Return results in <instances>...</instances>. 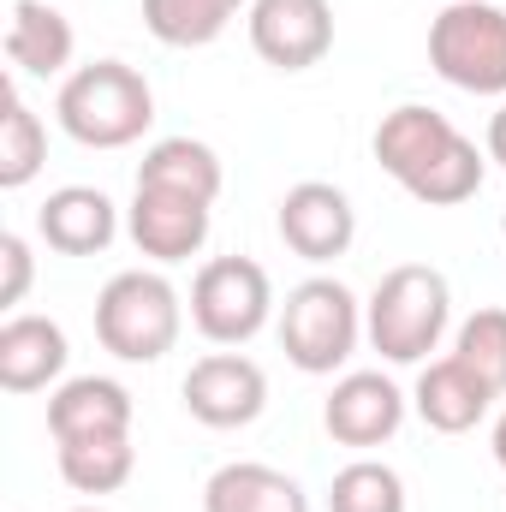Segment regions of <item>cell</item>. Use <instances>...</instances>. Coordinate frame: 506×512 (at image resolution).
<instances>
[{"label": "cell", "instance_id": "1", "mask_svg": "<svg viewBox=\"0 0 506 512\" xmlns=\"http://www.w3.org/2000/svg\"><path fill=\"white\" fill-rule=\"evenodd\" d=\"M370 149H376L381 173L423 209L471 203L489 173V149H477L447 114H435L423 102H399L393 114H381Z\"/></svg>", "mask_w": 506, "mask_h": 512}, {"label": "cell", "instance_id": "2", "mask_svg": "<svg viewBox=\"0 0 506 512\" xmlns=\"http://www.w3.org/2000/svg\"><path fill=\"white\" fill-rule=\"evenodd\" d=\"M54 120L84 149H131L155 126V90L126 60H90V66L66 72V84L54 96Z\"/></svg>", "mask_w": 506, "mask_h": 512}, {"label": "cell", "instance_id": "3", "mask_svg": "<svg viewBox=\"0 0 506 512\" xmlns=\"http://www.w3.org/2000/svg\"><path fill=\"white\" fill-rule=\"evenodd\" d=\"M447 328H453V286L429 262L387 268L364 304V334L387 364H429Z\"/></svg>", "mask_w": 506, "mask_h": 512}, {"label": "cell", "instance_id": "4", "mask_svg": "<svg viewBox=\"0 0 506 512\" xmlns=\"http://www.w3.org/2000/svg\"><path fill=\"white\" fill-rule=\"evenodd\" d=\"M179 328H185V304L161 268H126L96 298V340L120 364H161L179 346Z\"/></svg>", "mask_w": 506, "mask_h": 512}, {"label": "cell", "instance_id": "5", "mask_svg": "<svg viewBox=\"0 0 506 512\" xmlns=\"http://www.w3.org/2000/svg\"><path fill=\"white\" fill-rule=\"evenodd\" d=\"M364 340V304L346 280L310 274L280 304V352L304 376H334Z\"/></svg>", "mask_w": 506, "mask_h": 512}, {"label": "cell", "instance_id": "6", "mask_svg": "<svg viewBox=\"0 0 506 512\" xmlns=\"http://www.w3.org/2000/svg\"><path fill=\"white\" fill-rule=\"evenodd\" d=\"M429 66L465 96L506 102V6L495 0H447L429 24Z\"/></svg>", "mask_w": 506, "mask_h": 512}, {"label": "cell", "instance_id": "7", "mask_svg": "<svg viewBox=\"0 0 506 512\" xmlns=\"http://www.w3.org/2000/svg\"><path fill=\"white\" fill-rule=\"evenodd\" d=\"M274 316V280L251 256H215L191 280V322L209 346H245Z\"/></svg>", "mask_w": 506, "mask_h": 512}, {"label": "cell", "instance_id": "8", "mask_svg": "<svg viewBox=\"0 0 506 512\" xmlns=\"http://www.w3.org/2000/svg\"><path fill=\"white\" fill-rule=\"evenodd\" d=\"M251 48L274 72H310L334 54V6L328 0H251L245 12Z\"/></svg>", "mask_w": 506, "mask_h": 512}, {"label": "cell", "instance_id": "9", "mask_svg": "<svg viewBox=\"0 0 506 512\" xmlns=\"http://www.w3.org/2000/svg\"><path fill=\"white\" fill-rule=\"evenodd\" d=\"M185 411L203 429H251L268 411V376L245 352H209L185 370Z\"/></svg>", "mask_w": 506, "mask_h": 512}, {"label": "cell", "instance_id": "10", "mask_svg": "<svg viewBox=\"0 0 506 512\" xmlns=\"http://www.w3.org/2000/svg\"><path fill=\"white\" fill-rule=\"evenodd\" d=\"M274 227H280V239H286L292 256H304V262H334V256L352 251V239H358V209H352V197H346L340 185L304 179V185H292V191L280 197Z\"/></svg>", "mask_w": 506, "mask_h": 512}, {"label": "cell", "instance_id": "11", "mask_svg": "<svg viewBox=\"0 0 506 512\" xmlns=\"http://www.w3.org/2000/svg\"><path fill=\"white\" fill-rule=\"evenodd\" d=\"M209 227H215V203H197V197H179V191H149V185L131 191L126 233H131V245L149 262H161V268L203 251Z\"/></svg>", "mask_w": 506, "mask_h": 512}, {"label": "cell", "instance_id": "12", "mask_svg": "<svg viewBox=\"0 0 506 512\" xmlns=\"http://www.w3.org/2000/svg\"><path fill=\"white\" fill-rule=\"evenodd\" d=\"M405 405H411V399L387 382L381 370H352V376H340L334 393L322 399V429H328L340 447H381V441L399 435Z\"/></svg>", "mask_w": 506, "mask_h": 512}, {"label": "cell", "instance_id": "13", "mask_svg": "<svg viewBox=\"0 0 506 512\" xmlns=\"http://www.w3.org/2000/svg\"><path fill=\"white\" fill-rule=\"evenodd\" d=\"M36 233H42L48 251H60V256H102L120 239V209L96 185H60L36 209Z\"/></svg>", "mask_w": 506, "mask_h": 512}, {"label": "cell", "instance_id": "14", "mask_svg": "<svg viewBox=\"0 0 506 512\" xmlns=\"http://www.w3.org/2000/svg\"><path fill=\"white\" fill-rule=\"evenodd\" d=\"M495 399H501V393L483 382L471 364H459L453 352H447V358H429L423 376H417V387H411V405H417V417H423L435 435H471V429L489 417Z\"/></svg>", "mask_w": 506, "mask_h": 512}, {"label": "cell", "instance_id": "15", "mask_svg": "<svg viewBox=\"0 0 506 512\" xmlns=\"http://www.w3.org/2000/svg\"><path fill=\"white\" fill-rule=\"evenodd\" d=\"M66 328L54 316H6L0 322V387L6 393H42L48 382L66 376Z\"/></svg>", "mask_w": 506, "mask_h": 512}, {"label": "cell", "instance_id": "16", "mask_svg": "<svg viewBox=\"0 0 506 512\" xmlns=\"http://www.w3.org/2000/svg\"><path fill=\"white\" fill-rule=\"evenodd\" d=\"M131 393L114 376H72L48 393V435L84 441V435H131Z\"/></svg>", "mask_w": 506, "mask_h": 512}, {"label": "cell", "instance_id": "17", "mask_svg": "<svg viewBox=\"0 0 506 512\" xmlns=\"http://www.w3.org/2000/svg\"><path fill=\"white\" fill-rule=\"evenodd\" d=\"M78 54V36H72V18L48 0H12V18H6V60L12 72L24 78H60Z\"/></svg>", "mask_w": 506, "mask_h": 512}, {"label": "cell", "instance_id": "18", "mask_svg": "<svg viewBox=\"0 0 506 512\" xmlns=\"http://www.w3.org/2000/svg\"><path fill=\"white\" fill-rule=\"evenodd\" d=\"M137 185H149V191H179V197H197V203H215L221 185H227V167H221V155H215L203 137H161V143L143 149Z\"/></svg>", "mask_w": 506, "mask_h": 512}, {"label": "cell", "instance_id": "19", "mask_svg": "<svg viewBox=\"0 0 506 512\" xmlns=\"http://www.w3.org/2000/svg\"><path fill=\"white\" fill-rule=\"evenodd\" d=\"M203 512H310V495L274 465L233 459L203 483Z\"/></svg>", "mask_w": 506, "mask_h": 512}, {"label": "cell", "instance_id": "20", "mask_svg": "<svg viewBox=\"0 0 506 512\" xmlns=\"http://www.w3.org/2000/svg\"><path fill=\"white\" fill-rule=\"evenodd\" d=\"M239 12H251V0H143V30L161 48H209Z\"/></svg>", "mask_w": 506, "mask_h": 512}, {"label": "cell", "instance_id": "21", "mask_svg": "<svg viewBox=\"0 0 506 512\" xmlns=\"http://www.w3.org/2000/svg\"><path fill=\"white\" fill-rule=\"evenodd\" d=\"M54 447H60V477L78 495H114L137 471L131 435H84V441H54Z\"/></svg>", "mask_w": 506, "mask_h": 512}, {"label": "cell", "instance_id": "22", "mask_svg": "<svg viewBox=\"0 0 506 512\" xmlns=\"http://www.w3.org/2000/svg\"><path fill=\"white\" fill-rule=\"evenodd\" d=\"M48 161V126L36 120V108L18 96V84L0 90V185L24 191Z\"/></svg>", "mask_w": 506, "mask_h": 512}, {"label": "cell", "instance_id": "23", "mask_svg": "<svg viewBox=\"0 0 506 512\" xmlns=\"http://www.w3.org/2000/svg\"><path fill=\"white\" fill-rule=\"evenodd\" d=\"M328 512H405V477L381 459H352L328 483Z\"/></svg>", "mask_w": 506, "mask_h": 512}, {"label": "cell", "instance_id": "24", "mask_svg": "<svg viewBox=\"0 0 506 512\" xmlns=\"http://www.w3.org/2000/svg\"><path fill=\"white\" fill-rule=\"evenodd\" d=\"M453 358L471 364L495 393H506V310L501 304H483L477 316L459 322V334H453Z\"/></svg>", "mask_w": 506, "mask_h": 512}, {"label": "cell", "instance_id": "25", "mask_svg": "<svg viewBox=\"0 0 506 512\" xmlns=\"http://www.w3.org/2000/svg\"><path fill=\"white\" fill-rule=\"evenodd\" d=\"M0 262H6L0 304H24V292H30V274H36V262H30V239H24V233H0Z\"/></svg>", "mask_w": 506, "mask_h": 512}, {"label": "cell", "instance_id": "26", "mask_svg": "<svg viewBox=\"0 0 506 512\" xmlns=\"http://www.w3.org/2000/svg\"><path fill=\"white\" fill-rule=\"evenodd\" d=\"M483 149H489V161H495V167H506V102L489 114V137H483Z\"/></svg>", "mask_w": 506, "mask_h": 512}, {"label": "cell", "instance_id": "27", "mask_svg": "<svg viewBox=\"0 0 506 512\" xmlns=\"http://www.w3.org/2000/svg\"><path fill=\"white\" fill-rule=\"evenodd\" d=\"M489 447H495V459H501V471H506V411H501V423H495V435H489Z\"/></svg>", "mask_w": 506, "mask_h": 512}, {"label": "cell", "instance_id": "28", "mask_svg": "<svg viewBox=\"0 0 506 512\" xmlns=\"http://www.w3.org/2000/svg\"><path fill=\"white\" fill-rule=\"evenodd\" d=\"M72 512H108V507H72Z\"/></svg>", "mask_w": 506, "mask_h": 512}, {"label": "cell", "instance_id": "29", "mask_svg": "<svg viewBox=\"0 0 506 512\" xmlns=\"http://www.w3.org/2000/svg\"><path fill=\"white\" fill-rule=\"evenodd\" d=\"M501 239H506V209H501Z\"/></svg>", "mask_w": 506, "mask_h": 512}]
</instances>
